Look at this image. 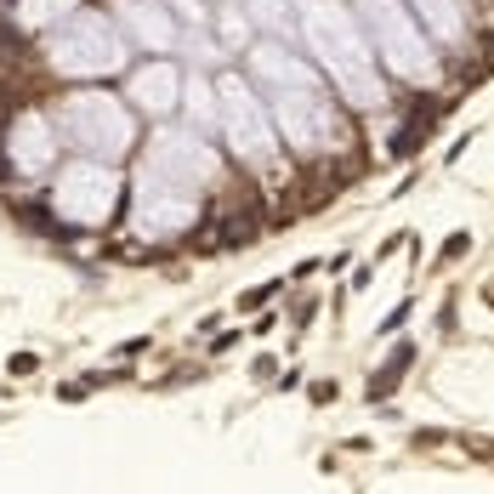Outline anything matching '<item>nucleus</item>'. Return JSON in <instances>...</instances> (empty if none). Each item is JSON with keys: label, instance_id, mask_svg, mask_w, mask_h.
Segmentation results:
<instances>
[{"label": "nucleus", "instance_id": "nucleus-1", "mask_svg": "<svg viewBox=\"0 0 494 494\" xmlns=\"http://www.w3.org/2000/svg\"><path fill=\"white\" fill-rule=\"evenodd\" d=\"M250 68H256L262 91H267V114H273L278 137L290 142L296 154H324V148H336L341 114H336V103H329L324 80H318L301 57L278 52V46H256Z\"/></svg>", "mask_w": 494, "mask_h": 494}, {"label": "nucleus", "instance_id": "nucleus-2", "mask_svg": "<svg viewBox=\"0 0 494 494\" xmlns=\"http://www.w3.org/2000/svg\"><path fill=\"white\" fill-rule=\"evenodd\" d=\"M307 46L318 52L324 74L347 91V103H358V108H375V103H381L375 46H369V34L352 23L347 6H313V12H307Z\"/></svg>", "mask_w": 494, "mask_h": 494}, {"label": "nucleus", "instance_id": "nucleus-3", "mask_svg": "<svg viewBox=\"0 0 494 494\" xmlns=\"http://www.w3.org/2000/svg\"><path fill=\"white\" fill-rule=\"evenodd\" d=\"M364 34L369 46L387 57V68L409 86H437V52H432V34H421L415 12L398 6V0H364Z\"/></svg>", "mask_w": 494, "mask_h": 494}, {"label": "nucleus", "instance_id": "nucleus-4", "mask_svg": "<svg viewBox=\"0 0 494 494\" xmlns=\"http://www.w3.org/2000/svg\"><path fill=\"white\" fill-rule=\"evenodd\" d=\"M222 103H227V142L244 165H256V171H267V165L278 159V126L267 119V108L256 103V91L244 86V80H222Z\"/></svg>", "mask_w": 494, "mask_h": 494}, {"label": "nucleus", "instance_id": "nucleus-5", "mask_svg": "<svg viewBox=\"0 0 494 494\" xmlns=\"http://www.w3.org/2000/svg\"><path fill=\"white\" fill-rule=\"evenodd\" d=\"M114 193H119V177L108 171V165H74V171L57 182V204H63V216H74V222H97L91 199L108 211Z\"/></svg>", "mask_w": 494, "mask_h": 494}, {"label": "nucleus", "instance_id": "nucleus-6", "mask_svg": "<svg viewBox=\"0 0 494 494\" xmlns=\"http://www.w3.org/2000/svg\"><path fill=\"white\" fill-rule=\"evenodd\" d=\"M409 12H415V23L437 40V46H461L472 17H466V0H409Z\"/></svg>", "mask_w": 494, "mask_h": 494}, {"label": "nucleus", "instance_id": "nucleus-7", "mask_svg": "<svg viewBox=\"0 0 494 494\" xmlns=\"http://www.w3.org/2000/svg\"><path fill=\"white\" fill-rule=\"evenodd\" d=\"M131 97H137L142 108L165 114V108H171V97H177V68H165V63H154V68H137V80H131Z\"/></svg>", "mask_w": 494, "mask_h": 494}, {"label": "nucleus", "instance_id": "nucleus-8", "mask_svg": "<svg viewBox=\"0 0 494 494\" xmlns=\"http://www.w3.org/2000/svg\"><path fill=\"white\" fill-rule=\"evenodd\" d=\"M403 369H409V347H403L398 358H387V364H381V375H375V381H369V398H381V392H392V387H398V375H403Z\"/></svg>", "mask_w": 494, "mask_h": 494}, {"label": "nucleus", "instance_id": "nucleus-9", "mask_svg": "<svg viewBox=\"0 0 494 494\" xmlns=\"http://www.w3.org/2000/svg\"><path fill=\"white\" fill-rule=\"evenodd\" d=\"M6 369H12V375H34V369H40V358H34V352H17Z\"/></svg>", "mask_w": 494, "mask_h": 494}, {"label": "nucleus", "instance_id": "nucleus-10", "mask_svg": "<svg viewBox=\"0 0 494 494\" xmlns=\"http://www.w3.org/2000/svg\"><path fill=\"white\" fill-rule=\"evenodd\" d=\"M455 256H466V233H455V239L443 244V262H455Z\"/></svg>", "mask_w": 494, "mask_h": 494}]
</instances>
